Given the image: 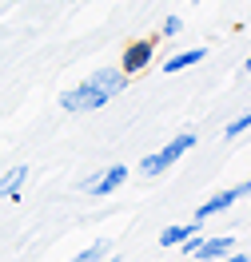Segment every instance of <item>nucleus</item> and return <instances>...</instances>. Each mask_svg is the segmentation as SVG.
I'll list each match as a JSON object with an SVG mask.
<instances>
[{"label": "nucleus", "instance_id": "obj_15", "mask_svg": "<svg viewBox=\"0 0 251 262\" xmlns=\"http://www.w3.org/2000/svg\"><path fill=\"white\" fill-rule=\"evenodd\" d=\"M243 72H251V56H247V64H243Z\"/></svg>", "mask_w": 251, "mask_h": 262}, {"label": "nucleus", "instance_id": "obj_12", "mask_svg": "<svg viewBox=\"0 0 251 262\" xmlns=\"http://www.w3.org/2000/svg\"><path fill=\"white\" fill-rule=\"evenodd\" d=\"M243 131H251V112H243L239 119H231V123L223 127V135H227V139H239Z\"/></svg>", "mask_w": 251, "mask_h": 262}, {"label": "nucleus", "instance_id": "obj_6", "mask_svg": "<svg viewBox=\"0 0 251 262\" xmlns=\"http://www.w3.org/2000/svg\"><path fill=\"white\" fill-rule=\"evenodd\" d=\"M128 80H132V76H128L124 68H100V72H92V76H88V83H92V88H100V92H108L112 99H116L120 92L128 88Z\"/></svg>", "mask_w": 251, "mask_h": 262}, {"label": "nucleus", "instance_id": "obj_3", "mask_svg": "<svg viewBox=\"0 0 251 262\" xmlns=\"http://www.w3.org/2000/svg\"><path fill=\"white\" fill-rule=\"evenodd\" d=\"M151 60H156V40H132V44L124 48L120 68H124L128 76H136V72H148Z\"/></svg>", "mask_w": 251, "mask_h": 262}, {"label": "nucleus", "instance_id": "obj_8", "mask_svg": "<svg viewBox=\"0 0 251 262\" xmlns=\"http://www.w3.org/2000/svg\"><path fill=\"white\" fill-rule=\"evenodd\" d=\"M203 56H207V48H187V52H176L171 60H164V72H184V68H196V64H203Z\"/></svg>", "mask_w": 251, "mask_h": 262}, {"label": "nucleus", "instance_id": "obj_14", "mask_svg": "<svg viewBox=\"0 0 251 262\" xmlns=\"http://www.w3.org/2000/svg\"><path fill=\"white\" fill-rule=\"evenodd\" d=\"M104 254H108V243H92L88 250L76 254V262H92V258H104Z\"/></svg>", "mask_w": 251, "mask_h": 262}, {"label": "nucleus", "instance_id": "obj_1", "mask_svg": "<svg viewBox=\"0 0 251 262\" xmlns=\"http://www.w3.org/2000/svg\"><path fill=\"white\" fill-rule=\"evenodd\" d=\"M108 103H112V96H108V92H100V88H92L88 80H84L80 88H68L64 96H60V107H64L68 115L100 112V107H108Z\"/></svg>", "mask_w": 251, "mask_h": 262}, {"label": "nucleus", "instance_id": "obj_10", "mask_svg": "<svg viewBox=\"0 0 251 262\" xmlns=\"http://www.w3.org/2000/svg\"><path fill=\"white\" fill-rule=\"evenodd\" d=\"M191 230H203L200 219H191L187 227H164V230H160V246H180L187 234H191Z\"/></svg>", "mask_w": 251, "mask_h": 262}, {"label": "nucleus", "instance_id": "obj_5", "mask_svg": "<svg viewBox=\"0 0 251 262\" xmlns=\"http://www.w3.org/2000/svg\"><path fill=\"white\" fill-rule=\"evenodd\" d=\"M235 203H239V187H227V191H219V195L203 199L200 207H196V219H200V223H207V219H216V214L231 211Z\"/></svg>", "mask_w": 251, "mask_h": 262}, {"label": "nucleus", "instance_id": "obj_7", "mask_svg": "<svg viewBox=\"0 0 251 262\" xmlns=\"http://www.w3.org/2000/svg\"><path fill=\"white\" fill-rule=\"evenodd\" d=\"M231 250H235V238H231V234H216V238H203V243H200L196 258H203V262H211V258H227Z\"/></svg>", "mask_w": 251, "mask_h": 262}, {"label": "nucleus", "instance_id": "obj_13", "mask_svg": "<svg viewBox=\"0 0 251 262\" xmlns=\"http://www.w3.org/2000/svg\"><path fill=\"white\" fill-rule=\"evenodd\" d=\"M180 32H184V20L176 16V12H171V16H164V24H160V36H164V40H176Z\"/></svg>", "mask_w": 251, "mask_h": 262}, {"label": "nucleus", "instance_id": "obj_9", "mask_svg": "<svg viewBox=\"0 0 251 262\" xmlns=\"http://www.w3.org/2000/svg\"><path fill=\"white\" fill-rule=\"evenodd\" d=\"M24 183H28V167H12L8 175H0V199H20Z\"/></svg>", "mask_w": 251, "mask_h": 262}, {"label": "nucleus", "instance_id": "obj_11", "mask_svg": "<svg viewBox=\"0 0 251 262\" xmlns=\"http://www.w3.org/2000/svg\"><path fill=\"white\" fill-rule=\"evenodd\" d=\"M136 171H140L144 179H160V175H164V167H160V155H156V151H151V155H144Z\"/></svg>", "mask_w": 251, "mask_h": 262}, {"label": "nucleus", "instance_id": "obj_2", "mask_svg": "<svg viewBox=\"0 0 251 262\" xmlns=\"http://www.w3.org/2000/svg\"><path fill=\"white\" fill-rule=\"evenodd\" d=\"M128 175H132V171H128V167H124V163L100 167V175H96V183H92V187H88L84 195H92V199H108V195H116L120 187L128 183Z\"/></svg>", "mask_w": 251, "mask_h": 262}, {"label": "nucleus", "instance_id": "obj_4", "mask_svg": "<svg viewBox=\"0 0 251 262\" xmlns=\"http://www.w3.org/2000/svg\"><path fill=\"white\" fill-rule=\"evenodd\" d=\"M196 143H200V135H191V131H180L176 139H167L164 147L156 151V155H160V167H164V171H167V167H176V163H180V159L187 155V151L196 147Z\"/></svg>", "mask_w": 251, "mask_h": 262}]
</instances>
